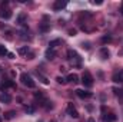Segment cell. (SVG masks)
<instances>
[{"label":"cell","instance_id":"6da1fadb","mask_svg":"<svg viewBox=\"0 0 123 122\" xmlns=\"http://www.w3.org/2000/svg\"><path fill=\"white\" fill-rule=\"evenodd\" d=\"M67 59L72 62L74 66H80L82 58L77 55V52H76V50H72V49H69V50H67Z\"/></svg>","mask_w":123,"mask_h":122},{"label":"cell","instance_id":"7a4b0ae2","mask_svg":"<svg viewBox=\"0 0 123 122\" xmlns=\"http://www.w3.org/2000/svg\"><path fill=\"white\" fill-rule=\"evenodd\" d=\"M20 81H22V83H23L25 86H27V88H34V86H36L34 81L30 78V75H27V73H22V75H20Z\"/></svg>","mask_w":123,"mask_h":122},{"label":"cell","instance_id":"3957f363","mask_svg":"<svg viewBox=\"0 0 123 122\" xmlns=\"http://www.w3.org/2000/svg\"><path fill=\"white\" fill-rule=\"evenodd\" d=\"M82 83L86 86V88H92L93 86V76L90 75V72H83V76H82Z\"/></svg>","mask_w":123,"mask_h":122},{"label":"cell","instance_id":"277c9868","mask_svg":"<svg viewBox=\"0 0 123 122\" xmlns=\"http://www.w3.org/2000/svg\"><path fill=\"white\" fill-rule=\"evenodd\" d=\"M67 114H69L72 118H79V112L76 111V108L73 106V103H72V102H69V103H67Z\"/></svg>","mask_w":123,"mask_h":122},{"label":"cell","instance_id":"5b68a950","mask_svg":"<svg viewBox=\"0 0 123 122\" xmlns=\"http://www.w3.org/2000/svg\"><path fill=\"white\" fill-rule=\"evenodd\" d=\"M66 1H63V0H56L55 3H53V10H56V12H59L62 9H64L66 7Z\"/></svg>","mask_w":123,"mask_h":122},{"label":"cell","instance_id":"8992f818","mask_svg":"<svg viewBox=\"0 0 123 122\" xmlns=\"http://www.w3.org/2000/svg\"><path fill=\"white\" fill-rule=\"evenodd\" d=\"M112 81H113L115 83H123V70L117 72V73H115L113 78H112Z\"/></svg>","mask_w":123,"mask_h":122},{"label":"cell","instance_id":"52a82bcc","mask_svg":"<svg viewBox=\"0 0 123 122\" xmlns=\"http://www.w3.org/2000/svg\"><path fill=\"white\" fill-rule=\"evenodd\" d=\"M76 95H77L79 98L85 99V98H90V96H92V92H86V91H83V89H77V91H76Z\"/></svg>","mask_w":123,"mask_h":122},{"label":"cell","instance_id":"ba28073f","mask_svg":"<svg viewBox=\"0 0 123 122\" xmlns=\"http://www.w3.org/2000/svg\"><path fill=\"white\" fill-rule=\"evenodd\" d=\"M66 82L77 83V82H79V76H77L76 73H70V75H67V78H66Z\"/></svg>","mask_w":123,"mask_h":122},{"label":"cell","instance_id":"9c48e42d","mask_svg":"<svg viewBox=\"0 0 123 122\" xmlns=\"http://www.w3.org/2000/svg\"><path fill=\"white\" fill-rule=\"evenodd\" d=\"M109 56H110V52L107 50V47H102L100 49V58L103 61H106V59H109Z\"/></svg>","mask_w":123,"mask_h":122},{"label":"cell","instance_id":"30bf717a","mask_svg":"<svg viewBox=\"0 0 123 122\" xmlns=\"http://www.w3.org/2000/svg\"><path fill=\"white\" fill-rule=\"evenodd\" d=\"M55 58H56L55 49H47V50H46V59H47V61H52V59H55Z\"/></svg>","mask_w":123,"mask_h":122},{"label":"cell","instance_id":"8fae6325","mask_svg":"<svg viewBox=\"0 0 123 122\" xmlns=\"http://www.w3.org/2000/svg\"><path fill=\"white\" fill-rule=\"evenodd\" d=\"M39 30L42 32V33H47V32L50 30V23H40L39 25Z\"/></svg>","mask_w":123,"mask_h":122},{"label":"cell","instance_id":"7c38bea8","mask_svg":"<svg viewBox=\"0 0 123 122\" xmlns=\"http://www.w3.org/2000/svg\"><path fill=\"white\" fill-rule=\"evenodd\" d=\"M0 17L1 19H6V20L10 19L12 17V10H9V9L7 10H0Z\"/></svg>","mask_w":123,"mask_h":122},{"label":"cell","instance_id":"4fadbf2b","mask_svg":"<svg viewBox=\"0 0 123 122\" xmlns=\"http://www.w3.org/2000/svg\"><path fill=\"white\" fill-rule=\"evenodd\" d=\"M12 101V96L9 93H0V102H4V103H9Z\"/></svg>","mask_w":123,"mask_h":122},{"label":"cell","instance_id":"5bb4252c","mask_svg":"<svg viewBox=\"0 0 123 122\" xmlns=\"http://www.w3.org/2000/svg\"><path fill=\"white\" fill-rule=\"evenodd\" d=\"M26 19H27V14H26V13H20L19 17H17V23H19V25H25Z\"/></svg>","mask_w":123,"mask_h":122},{"label":"cell","instance_id":"9a60e30c","mask_svg":"<svg viewBox=\"0 0 123 122\" xmlns=\"http://www.w3.org/2000/svg\"><path fill=\"white\" fill-rule=\"evenodd\" d=\"M103 119H105L106 122H115L116 121V115H115V114H109L107 116L103 115Z\"/></svg>","mask_w":123,"mask_h":122},{"label":"cell","instance_id":"2e32d148","mask_svg":"<svg viewBox=\"0 0 123 122\" xmlns=\"http://www.w3.org/2000/svg\"><path fill=\"white\" fill-rule=\"evenodd\" d=\"M57 45H60V39H55V40H52V42L49 43V49H55Z\"/></svg>","mask_w":123,"mask_h":122},{"label":"cell","instance_id":"e0dca14e","mask_svg":"<svg viewBox=\"0 0 123 122\" xmlns=\"http://www.w3.org/2000/svg\"><path fill=\"white\" fill-rule=\"evenodd\" d=\"M14 116H16V112L14 111H9V112L4 114V119H13Z\"/></svg>","mask_w":123,"mask_h":122},{"label":"cell","instance_id":"ac0fdd59","mask_svg":"<svg viewBox=\"0 0 123 122\" xmlns=\"http://www.w3.org/2000/svg\"><path fill=\"white\" fill-rule=\"evenodd\" d=\"M19 55H27L29 53V47L27 46H22V47H19Z\"/></svg>","mask_w":123,"mask_h":122},{"label":"cell","instance_id":"d6986e66","mask_svg":"<svg viewBox=\"0 0 123 122\" xmlns=\"http://www.w3.org/2000/svg\"><path fill=\"white\" fill-rule=\"evenodd\" d=\"M3 86L4 88H14V82L13 81H3Z\"/></svg>","mask_w":123,"mask_h":122},{"label":"cell","instance_id":"ffe728a7","mask_svg":"<svg viewBox=\"0 0 123 122\" xmlns=\"http://www.w3.org/2000/svg\"><path fill=\"white\" fill-rule=\"evenodd\" d=\"M36 75H37V76L40 78V81H42V82H43L44 85H49V81H47V78H44V76H43L42 73H39V72H36Z\"/></svg>","mask_w":123,"mask_h":122},{"label":"cell","instance_id":"44dd1931","mask_svg":"<svg viewBox=\"0 0 123 122\" xmlns=\"http://www.w3.org/2000/svg\"><path fill=\"white\" fill-rule=\"evenodd\" d=\"M4 55H7V49H6V46L0 45V56H4Z\"/></svg>","mask_w":123,"mask_h":122},{"label":"cell","instance_id":"7402d4cb","mask_svg":"<svg viewBox=\"0 0 123 122\" xmlns=\"http://www.w3.org/2000/svg\"><path fill=\"white\" fill-rule=\"evenodd\" d=\"M110 40H112V36H109V34H107V36H103V37H102V42H103V43H109Z\"/></svg>","mask_w":123,"mask_h":122},{"label":"cell","instance_id":"603a6c76","mask_svg":"<svg viewBox=\"0 0 123 122\" xmlns=\"http://www.w3.org/2000/svg\"><path fill=\"white\" fill-rule=\"evenodd\" d=\"M56 82H57V83H62V85H64V83H66V79L62 78V76H57V78H56Z\"/></svg>","mask_w":123,"mask_h":122},{"label":"cell","instance_id":"cb8c5ba5","mask_svg":"<svg viewBox=\"0 0 123 122\" xmlns=\"http://www.w3.org/2000/svg\"><path fill=\"white\" fill-rule=\"evenodd\" d=\"M25 111L27 114H33L34 112V106H25Z\"/></svg>","mask_w":123,"mask_h":122},{"label":"cell","instance_id":"d4e9b609","mask_svg":"<svg viewBox=\"0 0 123 122\" xmlns=\"http://www.w3.org/2000/svg\"><path fill=\"white\" fill-rule=\"evenodd\" d=\"M34 98H37V99H44V98H43V92L42 91L36 92V93H34Z\"/></svg>","mask_w":123,"mask_h":122},{"label":"cell","instance_id":"484cf974","mask_svg":"<svg viewBox=\"0 0 123 122\" xmlns=\"http://www.w3.org/2000/svg\"><path fill=\"white\" fill-rule=\"evenodd\" d=\"M82 47L86 49V50H89V49H90V43H87V42H86V43H82Z\"/></svg>","mask_w":123,"mask_h":122},{"label":"cell","instance_id":"4316f807","mask_svg":"<svg viewBox=\"0 0 123 122\" xmlns=\"http://www.w3.org/2000/svg\"><path fill=\"white\" fill-rule=\"evenodd\" d=\"M69 34H70V36H74V34H76V30H74V29H70V30H69Z\"/></svg>","mask_w":123,"mask_h":122},{"label":"cell","instance_id":"83f0119b","mask_svg":"<svg viewBox=\"0 0 123 122\" xmlns=\"http://www.w3.org/2000/svg\"><path fill=\"white\" fill-rule=\"evenodd\" d=\"M92 3H93V4H102L103 1H102V0H93Z\"/></svg>","mask_w":123,"mask_h":122},{"label":"cell","instance_id":"f1b7e54d","mask_svg":"<svg viewBox=\"0 0 123 122\" xmlns=\"http://www.w3.org/2000/svg\"><path fill=\"white\" fill-rule=\"evenodd\" d=\"M7 56H9L10 59H13V58H14V55H13V53H7Z\"/></svg>","mask_w":123,"mask_h":122},{"label":"cell","instance_id":"f546056e","mask_svg":"<svg viewBox=\"0 0 123 122\" xmlns=\"http://www.w3.org/2000/svg\"><path fill=\"white\" fill-rule=\"evenodd\" d=\"M87 122H96V121H94L93 118H89V119H87Z\"/></svg>","mask_w":123,"mask_h":122},{"label":"cell","instance_id":"4dcf8cb0","mask_svg":"<svg viewBox=\"0 0 123 122\" xmlns=\"http://www.w3.org/2000/svg\"><path fill=\"white\" fill-rule=\"evenodd\" d=\"M120 12H122V14H123V4H122V7H120Z\"/></svg>","mask_w":123,"mask_h":122},{"label":"cell","instance_id":"1f68e13d","mask_svg":"<svg viewBox=\"0 0 123 122\" xmlns=\"http://www.w3.org/2000/svg\"><path fill=\"white\" fill-rule=\"evenodd\" d=\"M0 72H1V68H0Z\"/></svg>","mask_w":123,"mask_h":122},{"label":"cell","instance_id":"d6a6232c","mask_svg":"<svg viewBox=\"0 0 123 122\" xmlns=\"http://www.w3.org/2000/svg\"><path fill=\"white\" fill-rule=\"evenodd\" d=\"M0 122H1V118H0Z\"/></svg>","mask_w":123,"mask_h":122}]
</instances>
